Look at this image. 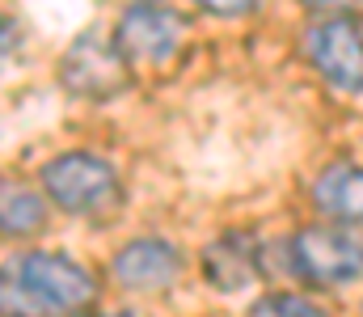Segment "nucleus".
<instances>
[{
	"label": "nucleus",
	"mask_w": 363,
	"mask_h": 317,
	"mask_svg": "<svg viewBox=\"0 0 363 317\" xmlns=\"http://www.w3.org/2000/svg\"><path fill=\"white\" fill-rule=\"evenodd\" d=\"M93 275L60 254L0 262V317H68L93 301Z\"/></svg>",
	"instance_id": "nucleus-1"
},
{
	"label": "nucleus",
	"mask_w": 363,
	"mask_h": 317,
	"mask_svg": "<svg viewBox=\"0 0 363 317\" xmlns=\"http://www.w3.org/2000/svg\"><path fill=\"white\" fill-rule=\"evenodd\" d=\"M43 187H47V195L60 208L77 211V216H101V211H110L118 204V178H114V169L101 157H89V152L55 157L43 169Z\"/></svg>",
	"instance_id": "nucleus-2"
},
{
	"label": "nucleus",
	"mask_w": 363,
	"mask_h": 317,
	"mask_svg": "<svg viewBox=\"0 0 363 317\" xmlns=\"http://www.w3.org/2000/svg\"><path fill=\"white\" fill-rule=\"evenodd\" d=\"M291 267L308 284H347L363 275V237L338 224H313L291 237Z\"/></svg>",
	"instance_id": "nucleus-3"
},
{
	"label": "nucleus",
	"mask_w": 363,
	"mask_h": 317,
	"mask_svg": "<svg viewBox=\"0 0 363 317\" xmlns=\"http://www.w3.org/2000/svg\"><path fill=\"white\" fill-rule=\"evenodd\" d=\"M308 55L325 81H334L347 94L363 89V34L347 17H325L308 30Z\"/></svg>",
	"instance_id": "nucleus-4"
},
{
	"label": "nucleus",
	"mask_w": 363,
	"mask_h": 317,
	"mask_svg": "<svg viewBox=\"0 0 363 317\" xmlns=\"http://www.w3.org/2000/svg\"><path fill=\"white\" fill-rule=\"evenodd\" d=\"M123 60H144V64H161L178 51L182 43V17L169 9H157V0H140L135 9H127L118 17V34H114Z\"/></svg>",
	"instance_id": "nucleus-5"
},
{
	"label": "nucleus",
	"mask_w": 363,
	"mask_h": 317,
	"mask_svg": "<svg viewBox=\"0 0 363 317\" xmlns=\"http://www.w3.org/2000/svg\"><path fill=\"white\" fill-rule=\"evenodd\" d=\"M64 81L81 98H110L127 89V64L118 47H106L97 34H81L64 60Z\"/></svg>",
	"instance_id": "nucleus-6"
},
{
	"label": "nucleus",
	"mask_w": 363,
	"mask_h": 317,
	"mask_svg": "<svg viewBox=\"0 0 363 317\" xmlns=\"http://www.w3.org/2000/svg\"><path fill=\"white\" fill-rule=\"evenodd\" d=\"M182 271V258L169 241H131L114 258V275L127 288H169Z\"/></svg>",
	"instance_id": "nucleus-7"
},
{
	"label": "nucleus",
	"mask_w": 363,
	"mask_h": 317,
	"mask_svg": "<svg viewBox=\"0 0 363 317\" xmlns=\"http://www.w3.org/2000/svg\"><path fill=\"white\" fill-rule=\"evenodd\" d=\"M317 208L338 220H363V169L359 165H330L313 187Z\"/></svg>",
	"instance_id": "nucleus-8"
},
{
	"label": "nucleus",
	"mask_w": 363,
	"mask_h": 317,
	"mask_svg": "<svg viewBox=\"0 0 363 317\" xmlns=\"http://www.w3.org/2000/svg\"><path fill=\"white\" fill-rule=\"evenodd\" d=\"M43 216H47L43 211V199L30 187H21L13 178H0V233L30 237V233L43 228Z\"/></svg>",
	"instance_id": "nucleus-9"
},
{
	"label": "nucleus",
	"mask_w": 363,
	"mask_h": 317,
	"mask_svg": "<svg viewBox=\"0 0 363 317\" xmlns=\"http://www.w3.org/2000/svg\"><path fill=\"white\" fill-rule=\"evenodd\" d=\"M237 245H241V237H228V241H220V245L207 250L203 267H207L211 284H220V288H241V284L254 279V271H258L254 250H237Z\"/></svg>",
	"instance_id": "nucleus-10"
},
{
	"label": "nucleus",
	"mask_w": 363,
	"mask_h": 317,
	"mask_svg": "<svg viewBox=\"0 0 363 317\" xmlns=\"http://www.w3.org/2000/svg\"><path fill=\"white\" fill-rule=\"evenodd\" d=\"M258 317H330L321 305L304 301V296H291V292H279L271 301L258 305Z\"/></svg>",
	"instance_id": "nucleus-11"
},
{
	"label": "nucleus",
	"mask_w": 363,
	"mask_h": 317,
	"mask_svg": "<svg viewBox=\"0 0 363 317\" xmlns=\"http://www.w3.org/2000/svg\"><path fill=\"white\" fill-rule=\"evenodd\" d=\"M207 13H216V17H241V13H250L258 0H199Z\"/></svg>",
	"instance_id": "nucleus-12"
},
{
	"label": "nucleus",
	"mask_w": 363,
	"mask_h": 317,
	"mask_svg": "<svg viewBox=\"0 0 363 317\" xmlns=\"http://www.w3.org/2000/svg\"><path fill=\"white\" fill-rule=\"evenodd\" d=\"M308 4H342V0H308Z\"/></svg>",
	"instance_id": "nucleus-13"
}]
</instances>
